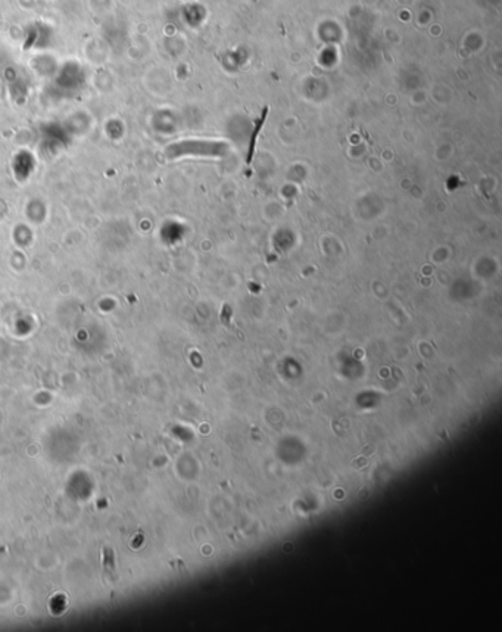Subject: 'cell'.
<instances>
[{
	"instance_id": "1",
	"label": "cell",
	"mask_w": 502,
	"mask_h": 632,
	"mask_svg": "<svg viewBox=\"0 0 502 632\" xmlns=\"http://www.w3.org/2000/svg\"><path fill=\"white\" fill-rule=\"evenodd\" d=\"M229 152V145L215 140H184L169 147L170 158H178L183 155L199 157H224Z\"/></svg>"
},
{
	"instance_id": "2",
	"label": "cell",
	"mask_w": 502,
	"mask_h": 632,
	"mask_svg": "<svg viewBox=\"0 0 502 632\" xmlns=\"http://www.w3.org/2000/svg\"><path fill=\"white\" fill-rule=\"evenodd\" d=\"M268 113H270V106H266V108L263 109L261 117H259V118L255 121V127H253V130H252V135H251V139H249V149H248V158H246V162H248V164H251L252 159H253L256 140H258V136H259V133H261V130H263V127H264V124H266V121H267Z\"/></svg>"
}]
</instances>
